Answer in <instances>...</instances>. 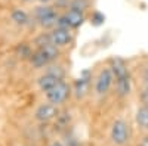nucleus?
<instances>
[{"label": "nucleus", "mask_w": 148, "mask_h": 146, "mask_svg": "<svg viewBox=\"0 0 148 146\" xmlns=\"http://www.w3.org/2000/svg\"><path fill=\"white\" fill-rule=\"evenodd\" d=\"M59 55V49L53 44H49L45 47H39L36 52H33V56L30 58V62L34 68L40 69L45 67H49L53 60H56Z\"/></svg>", "instance_id": "f257e3e1"}, {"label": "nucleus", "mask_w": 148, "mask_h": 146, "mask_svg": "<svg viewBox=\"0 0 148 146\" xmlns=\"http://www.w3.org/2000/svg\"><path fill=\"white\" fill-rule=\"evenodd\" d=\"M110 139L114 146H126L130 140V128L125 120L117 118L110 128Z\"/></svg>", "instance_id": "f03ea898"}, {"label": "nucleus", "mask_w": 148, "mask_h": 146, "mask_svg": "<svg viewBox=\"0 0 148 146\" xmlns=\"http://www.w3.org/2000/svg\"><path fill=\"white\" fill-rule=\"evenodd\" d=\"M34 18L43 28H55L58 25L59 15L52 6H39L34 10Z\"/></svg>", "instance_id": "7ed1b4c3"}, {"label": "nucleus", "mask_w": 148, "mask_h": 146, "mask_svg": "<svg viewBox=\"0 0 148 146\" xmlns=\"http://www.w3.org/2000/svg\"><path fill=\"white\" fill-rule=\"evenodd\" d=\"M70 93H71V89L68 86V83H65L64 80H61L52 90H49L46 93V99H47L49 103H52L55 106H59V105H62L68 99Z\"/></svg>", "instance_id": "20e7f679"}, {"label": "nucleus", "mask_w": 148, "mask_h": 146, "mask_svg": "<svg viewBox=\"0 0 148 146\" xmlns=\"http://www.w3.org/2000/svg\"><path fill=\"white\" fill-rule=\"evenodd\" d=\"M59 115V109L58 106L52 105V103H40L39 106L36 108L34 111V120L40 124H46V123H51V121L56 120V117Z\"/></svg>", "instance_id": "39448f33"}, {"label": "nucleus", "mask_w": 148, "mask_h": 146, "mask_svg": "<svg viewBox=\"0 0 148 146\" xmlns=\"http://www.w3.org/2000/svg\"><path fill=\"white\" fill-rule=\"evenodd\" d=\"M114 83V77H113V72H111L110 68H104L101 69V72L98 74L96 81H95V93L98 96H104L110 92L111 86Z\"/></svg>", "instance_id": "423d86ee"}, {"label": "nucleus", "mask_w": 148, "mask_h": 146, "mask_svg": "<svg viewBox=\"0 0 148 146\" xmlns=\"http://www.w3.org/2000/svg\"><path fill=\"white\" fill-rule=\"evenodd\" d=\"M83 22H84V14L68 9L62 16H59L56 27H65V28H70V30H76V28L82 27Z\"/></svg>", "instance_id": "0eeeda50"}, {"label": "nucleus", "mask_w": 148, "mask_h": 146, "mask_svg": "<svg viewBox=\"0 0 148 146\" xmlns=\"http://www.w3.org/2000/svg\"><path fill=\"white\" fill-rule=\"evenodd\" d=\"M49 34H51L52 44L56 46L58 49L68 46L73 41V33L70 28H65V27H55L52 30V33H49Z\"/></svg>", "instance_id": "6e6552de"}, {"label": "nucleus", "mask_w": 148, "mask_h": 146, "mask_svg": "<svg viewBox=\"0 0 148 146\" xmlns=\"http://www.w3.org/2000/svg\"><path fill=\"white\" fill-rule=\"evenodd\" d=\"M90 72L89 71H83L80 77L74 83V94H76L77 99H82L88 94L89 89H90Z\"/></svg>", "instance_id": "1a4fd4ad"}, {"label": "nucleus", "mask_w": 148, "mask_h": 146, "mask_svg": "<svg viewBox=\"0 0 148 146\" xmlns=\"http://www.w3.org/2000/svg\"><path fill=\"white\" fill-rule=\"evenodd\" d=\"M59 81H61V80H59L58 77L52 75L51 72H47V71H46L45 74H42V75L39 77V80H37V86H39V89H40L42 92L47 93L49 90H52Z\"/></svg>", "instance_id": "9d476101"}, {"label": "nucleus", "mask_w": 148, "mask_h": 146, "mask_svg": "<svg viewBox=\"0 0 148 146\" xmlns=\"http://www.w3.org/2000/svg\"><path fill=\"white\" fill-rule=\"evenodd\" d=\"M135 123L136 126L144 130V131H148V105H141L136 112H135Z\"/></svg>", "instance_id": "9b49d317"}, {"label": "nucleus", "mask_w": 148, "mask_h": 146, "mask_svg": "<svg viewBox=\"0 0 148 146\" xmlns=\"http://www.w3.org/2000/svg\"><path fill=\"white\" fill-rule=\"evenodd\" d=\"M114 81H116V92L120 97H126L130 94V92H132V78L130 77L114 80Z\"/></svg>", "instance_id": "f8f14e48"}, {"label": "nucleus", "mask_w": 148, "mask_h": 146, "mask_svg": "<svg viewBox=\"0 0 148 146\" xmlns=\"http://www.w3.org/2000/svg\"><path fill=\"white\" fill-rule=\"evenodd\" d=\"M10 19L19 27H25L30 24V15L22 9H14L12 10L10 12Z\"/></svg>", "instance_id": "ddd939ff"}, {"label": "nucleus", "mask_w": 148, "mask_h": 146, "mask_svg": "<svg viewBox=\"0 0 148 146\" xmlns=\"http://www.w3.org/2000/svg\"><path fill=\"white\" fill-rule=\"evenodd\" d=\"M89 5H90L89 0H70L68 9H70V10H76V12H82V14H84V10L89 7Z\"/></svg>", "instance_id": "4468645a"}, {"label": "nucleus", "mask_w": 148, "mask_h": 146, "mask_svg": "<svg viewBox=\"0 0 148 146\" xmlns=\"http://www.w3.org/2000/svg\"><path fill=\"white\" fill-rule=\"evenodd\" d=\"M104 22H105V15L102 14V12H99V10H93L92 15H90V24L92 25L99 27V25H102Z\"/></svg>", "instance_id": "2eb2a0df"}, {"label": "nucleus", "mask_w": 148, "mask_h": 146, "mask_svg": "<svg viewBox=\"0 0 148 146\" xmlns=\"http://www.w3.org/2000/svg\"><path fill=\"white\" fill-rule=\"evenodd\" d=\"M36 44L39 46V47H45V46L52 44V41H51V34H42V35H39V37L36 39Z\"/></svg>", "instance_id": "dca6fc26"}, {"label": "nucleus", "mask_w": 148, "mask_h": 146, "mask_svg": "<svg viewBox=\"0 0 148 146\" xmlns=\"http://www.w3.org/2000/svg\"><path fill=\"white\" fill-rule=\"evenodd\" d=\"M18 52H19V55H21L22 58H31V56H33V52H31L30 46L24 44V43L18 46Z\"/></svg>", "instance_id": "f3484780"}, {"label": "nucleus", "mask_w": 148, "mask_h": 146, "mask_svg": "<svg viewBox=\"0 0 148 146\" xmlns=\"http://www.w3.org/2000/svg\"><path fill=\"white\" fill-rule=\"evenodd\" d=\"M47 146H65V143L62 142V140H52V142H49V145Z\"/></svg>", "instance_id": "a211bd4d"}, {"label": "nucleus", "mask_w": 148, "mask_h": 146, "mask_svg": "<svg viewBox=\"0 0 148 146\" xmlns=\"http://www.w3.org/2000/svg\"><path fill=\"white\" fill-rule=\"evenodd\" d=\"M138 146H148V136L141 137V140H139V145H138Z\"/></svg>", "instance_id": "6ab92c4d"}, {"label": "nucleus", "mask_w": 148, "mask_h": 146, "mask_svg": "<svg viewBox=\"0 0 148 146\" xmlns=\"http://www.w3.org/2000/svg\"><path fill=\"white\" fill-rule=\"evenodd\" d=\"M144 84H145V92H148V69L144 74Z\"/></svg>", "instance_id": "aec40b11"}, {"label": "nucleus", "mask_w": 148, "mask_h": 146, "mask_svg": "<svg viewBox=\"0 0 148 146\" xmlns=\"http://www.w3.org/2000/svg\"><path fill=\"white\" fill-rule=\"evenodd\" d=\"M39 2H40V3H43V5H46V3L51 2V0H39Z\"/></svg>", "instance_id": "412c9836"}, {"label": "nucleus", "mask_w": 148, "mask_h": 146, "mask_svg": "<svg viewBox=\"0 0 148 146\" xmlns=\"http://www.w3.org/2000/svg\"><path fill=\"white\" fill-rule=\"evenodd\" d=\"M24 2H30V0H24Z\"/></svg>", "instance_id": "4be33fe9"}, {"label": "nucleus", "mask_w": 148, "mask_h": 146, "mask_svg": "<svg viewBox=\"0 0 148 146\" xmlns=\"http://www.w3.org/2000/svg\"><path fill=\"white\" fill-rule=\"evenodd\" d=\"M19 146H24V145H19Z\"/></svg>", "instance_id": "5701e85b"}]
</instances>
